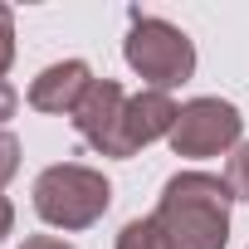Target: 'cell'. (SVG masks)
Segmentation results:
<instances>
[{
	"instance_id": "6da1fadb",
	"label": "cell",
	"mask_w": 249,
	"mask_h": 249,
	"mask_svg": "<svg viewBox=\"0 0 249 249\" xmlns=\"http://www.w3.org/2000/svg\"><path fill=\"white\" fill-rule=\"evenodd\" d=\"M230 205L234 191L215 171H176L161 186L152 220L161 225L171 249H225L230 244Z\"/></svg>"
},
{
	"instance_id": "7a4b0ae2",
	"label": "cell",
	"mask_w": 249,
	"mask_h": 249,
	"mask_svg": "<svg viewBox=\"0 0 249 249\" xmlns=\"http://www.w3.org/2000/svg\"><path fill=\"white\" fill-rule=\"evenodd\" d=\"M112 181L83 161H59L35 176V215L54 230H88L107 215Z\"/></svg>"
},
{
	"instance_id": "3957f363",
	"label": "cell",
	"mask_w": 249,
	"mask_h": 249,
	"mask_svg": "<svg viewBox=\"0 0 249 249\" xmlns=\"http://www.w3.org/2000/svg\"><path fill=\"white\" fill-rule=\"evenodd\" d=\"M122 59L137 78H147L152 88L171 93L176 83H186L196 73V44L181 25L161 20V15H142L132 10V25H127V39H122Z\"/></svg>"
},
{
	"instance_id": "277c9868",
	"label": "cell",
	"mask_w": 249,
	"mask_h": 249,
	"mask_svg": "<svg viewBox=\"0 0 249 249\" xmlns=\"http://www.w3.org/2000/svg\"><path fill=\"white\" fill-rule=\"evenodd\" d=\"M239 137H244V117H239L234 103H225V98H191V103H181L176 127H171L166 142H171L176 157L200 161V157H225V152H234Z\"/></svg>"
},
{
	"instance_id": "5b68a950",
	"label": "cell",
	"mask_w": 249,
	"mask_h": 249,
	"mask_svg": "<svg viewBox=\"0 0 249 249\" xmlns=\"http://www.w3.org/2000/svg\"><path fill=\"white\" fill-rule=\"evenodd\" d=\"M176 112H181V103H176L171 93H161V88H142V93H132V98H127V107H122L117 161H127V157H137L142 147H152V142L171 137Z\"/></svg>"
},
{
	"instance_id": "8992f818",
	"label": "cell",
	"mask_w": 249,
	"mask_h": 249,
	"mask_svg": "<svg viewBox=\"0 0 249 249\" xmlns=\"http://www.w3.org/2000/svg\"><path fill=\"white\" fill-rule=\"evenodd\" d=\"M127 98L132 93L117 78H93V88L83 93V103L73 112V127L98 157H117V132H122V107H127Z\"/></svg>"
},
{
	"instance_id": "52a82bcc",
	"label": "cell",
	"mask_w": 249,
	"mask_h": 249,
	"mask_svg": "<svg viewBox=\"0 0 249 249\" xmlns=\"http://www.w3.org/2000/svg\"><path fill=\"white\" fill-rule=\"evenodd\" d=\"M88 88H93V69L83 59H59V64L39 69V78L30 83V107L54 112V117H73Z\"/></svg>"
},
{
	"instance_id": "ba28073f",
	"label": "cell",
	"mask_w": 249,
	"mask_h": 249,
	"mask_svg": "<svg viewBox=\"0 0 249 249\" xmlns=\"http://www.w3.org/2000/svg\"><path fill=\"white\" fill-rule=\"evenodd\" d=\"M112 249H171V244H166L161 225L152 215H142V220H127V225L117 230V244Z\"/></svg>"
},
{
	"instance_id": "9c48e42d",
	"label": "cell",
	"mask_w": 249,
	"mask_h": 249,
	"mask_svg": "<svg viewBox=\"0 0 249 249\" xmlns=\"http://www.w3.org/2000/svg\"><path fill=\"white\" fill-rule=\"evenodd\" d=\"M225 181L234 191V200H249V142H239L230 152V166H225Z\"/></svg>"
},
{
	"instance_id": "30bf717a",
	"label": "cell",
	"mask_w": 249,
	"mask_h": 249,
	"mask_svg": "<svg viewBox=\"0 0 249 249\" xmlns=\"http://www.w3.org/2000/svg\"><path fill=\"white\" fill-rule=\"evenodd\" d=\"M10 64H15V10L0 5V78H5Z\"/></svg>"
},
{
	"instance_id": "8fae6325",
	"label": "cell",
	"mask_w": 249,
	"mask_h": 249,
	"mask_svg": "<svg viewBox=\"0 0 249 249\" xmlns=\"http://www.w3.org/2000/svg\"><path fill=\"white\" fill-rule=\"evenodd\" d=\"M15 171H20V142L10 132H0V191L15 181Z\"/></svg>"
},
{
	"instance_id": "7c38bea8",
	"label": "cell",
	"mask_w": 249,
	"mask_h": 249,
	"mask_svg": "<svg viewBox=\"0 0 249 249\" xmlns=\"http://www.w3.org/2000/svg\"><path fill=\"white\" fill-rule=\"evenodd\" d=\"M15 107H20V93H15L5 78H0V122H10V117H15Z\"/></svg>"
},
{
	"instance_id": "4fadbf2b",
	"label": "cell",
	"mask_w": 249,
	"mask_h": 249,
	"mask_svg": "<svg viewBox=\"0 0 249 249\" xmlns=\"http://www.w3.org/2000/svg\"><path fill=\"white\" fill-rule=\"evenodd\" d=\"M20 249H73V244H64V239H54V234H30Z\"/></svg>"
},
{
	"instance_id": "5bb4252c",
	"label": "cell",
	"mask_w": 249,
	"mask_h": 249,
	"mask_svg": "<svg viewBox=\"0 0 249 249\" xmlns=\"http://www.w3.org/2000/svg\"><path fill=\"white\" fill-rule=\"evenodd\" d=\"M10 230H15V205L0 196V244H5V234H10Z\"/></svg>"
}]
</instances>
